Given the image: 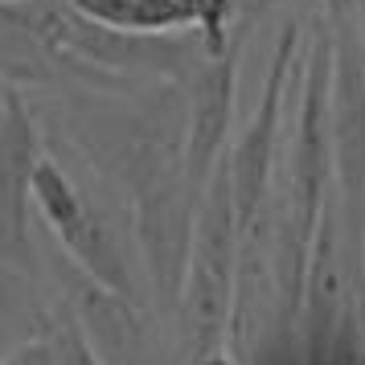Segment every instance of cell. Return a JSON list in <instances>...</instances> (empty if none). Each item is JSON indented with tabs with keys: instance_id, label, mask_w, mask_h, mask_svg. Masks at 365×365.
Segmentation results:
<instances>
[{
	"instance_id": "5b68a950",
	"label": "cell",
	"mask_w": 365,
	"mask_h": 365,
	"mask_svg": "<svg viewBox=\"0 0 365 365\" xmlns=\"http://www.w3.org/2000/svg\"><path fill=\"white\" fill-rule=\"evenodd\" d=\"M83 17L119 34H201L210 50H226L234 29V0H70Z\"/></svg>"
},
{
	"instance_id": "8992f818",
	"label": "cell",
	"mask_w": 365,
	"mask_h": 365,
	"mask_svg": "<svg viewBox=\"0 0 365 365\" xmlns=\"http://www.w3.org/2000/svg\"><path fill=\"white\" fill-rule=\"evenodd\" d=\"M41 132H37L34 111L25 107L13 86H4V111H0V222L13 242H25L29 226V189L34 173L41 165Z\"/></svg>"
},
{
	"instance_id": "ba28073f",
	"label": "cell",
	"mask_w": 365,
	"mask_h": 365,
	"mask_svg": "<svg viewBox=\"0 0 365 365\" xmlns=\"http://www.w3.org/2000/svg\"><path fill=\"white\" fill-rule=\"evenodd\" d=\"M197 365H234V361H226L222 353H205V357H197Z\"/></svg>"
},
{
	"instance_id": "6da1fadb",
	"label": "cell",
	"mask_w": 365,
	"mask_h": 365,
	"mask_svg": "<svg viewBox=\"0 0 365 365\" xmlns=\"http://www.w3.org/2000/svg\"><path fill=\"white\" fill-rule=\"evenodd\" d=\"M238 259H242V217H238V201H234L230 160H222L201 197L193 255H189V271H185L181 304H177L185 341L197 357L214 353V345L226 332Z\"/></svg>"
},
{
	"instance_id": "52a82bcc",
	"label": "cell",
	"mask_w": 365,
	"mask_h": 365,
	"mask_svg": "<svg viewBox=\"0 0 365 365\" xmlns=\"http://www.w3.org/2000/svg\"><path fill=\"white\" fill-rule=\"evenodd\" d=\"M50 353H53V365H95V353H91V345H86V336L74 316L58 320V329L50 336Z\"/></svg>"
},
{
	"instance_id": "277c9868",
	"label": "cell",
	"mask_w": 365,
	"mask_h": 365,
	"mask_svg": "<svg viewBox=\"0 0 365 365\" xmlns=\"http://www.w3.org/2000/svg\"><path fill=\"white\" fill-rule=\"evenodd\" d=\"M238 58H242V34L226 50L201 53L197 66L185 78V168L189 181L205 193L210 177L226 160L230 140L234 95H238Z\"/></svg>"
},
{
	"instance_id": "9c48e42d",
	"label": "cell",
	"mask_w": 365,
	"mask_h": 365,
	"mask_svg": "<svg viewBox=\"0 0 365 365\" xmlns=\"http://www.w3.org/2000/svg\"><path fill=\"white\" fill-rule=\"evenodd\" d=\"M0 4H29V0H0Z\"/></svg>"
},
{
	"instance_id": "3957f363",
	"label": "cell",
	"mask_w": 365,
	"mask_h": 365,
	"mask_svg": "<svg viewBox=\"0 0 365 365\" xmlns=\"http://www.w3.org/2000/svg\"><path fill=\"white\" fill-rule=\"evenodd\" d=\"M29 197H34V210L46 217V226L53 230V238L62 242V250L70 255V263L78 267L83 275L99 279L111 292L135 296L132 271H128V259H123V247H119L115 230L107 226L99 205H91V197L74 185V177L58 160L41 156Z\"/></svg>"
},
{
	"instance_id": "7a4b0ae2",
	"label": "cell",
	"mask_w": 365,
	"mask_h": 365,
	"mask_svg": "<svg viewBox=\"0 0 365 365\" xmlns=\"http://www.w3.org/2000/svg\"><path fill=\"white\" fill-rule=\"evenodd\" d=\"M304 50H308V29H304L296 17H287L283 21V29H279L275 50H271V62H267V78H263L259 107H255L250 123L242 128L238 144L226 152L242 230L263 214L267 197H271V173H275L279 144H283V107L296 99V91H299Z\"/></svg>"
}]
</instances>
